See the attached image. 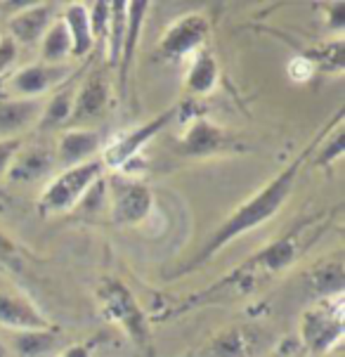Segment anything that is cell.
I'll list each match as a JSON object with an SVG mask.
<instances>
[{"mask_svg": "<svg viewBox=\"0 0 345 357\" xmlns=\"http://www.w3.org/2000/svg\"><path fill=\"white\" fill-rule=\"evenodd\" d=\"M300 161L302 159L293 161L291 166L277 175V178L272 180L265 190H260L251 202H246L244 206H241V208L229 218L227 222H222V227L215 232V237H210V241L206 244V249L201 251V256L194 260V265L208 260L225 244H229L232 239H237L239 234H244V232H248V229L263 225L265 220H270V218L282 208V204L286 202V197L291 195L296 175H298V168H300Z\"/></svg>", "mask_w": 345, "mask_h": 357, "instance_id": "6da1fadb", "label": "cell"}, {"mask_svg": "<svg viewBox=\"0 0 345 357\" xmlns=\"http://www.w3.org/2000/svg\"><path fill=\"white\" fill-rule=\"evenodd\" d=\"M102 168L105 163L98 159H90L86 163H78V166L66 168L62 175L52 180L50 187L45 190L43 204L45 211H52V213H62V211H69L86 197V192L100 180Z\"/></svg>", "mask_w": 345, "mask_h": 357, "instance_id": "7a4b0ae2", "label": "cell"}, {"mask_svg": "<svg viewBox=\"0 0 345 357\" xmlns=\"http://www.w3.org/2000/svg\"><path fill=\"white\" fill-rule=\"evenodd\" d=\"M98 296H100L102 310H105L109 319H114V322H118L123 326L132 341H137V343L147 341V322H144V314L140 312L132 294L123 284L116 280H107L100 287Z\"/></svg>", "mask_w": 345, "mask_h": 357, "instance_id": "3957f363", "label": "cell"}, {"mask_svg": "<svg viewBox=\"0 0 345 357\" xmlns=\"http://www.w3.org/2000/svg\"><path fill=\"white\" fill-rule=\"evenodd\" d=\"M175 114H178V109L171 107V109H166L163 114H159L156 119H151L144 126H140V128H132L130 132H125L121 140L114 142L112 147H107L105 156H102V163L114 166V168L123 166L125 161H130L132 156L140 152V149L151 140V137L159 135V132L166 128L168 123H171V119L175 116Z\"/></svg>", "mask_w": 345, "mask_h": 357, "instance_id": "277c9868", "label": "cell"}, {"mask_svg": "<svg viewBox=\"0 0 345 357\" xmlns=\"http://www.w3.org/2000/svg\"><path fill=\"white\" fill-rule=\"evenodd\" d=\"M208 33V24L201 15H187L178 24H173L161 40V52L166 57H183V54L197 50Z\"/></svg>", "mask_w": 345, "mask_h": 357, "instance_id": "5b68a950", "label": "cell"}, {"mask_svg": "<svg viewBox=\"0 0 345 357\" xmlns=\"http://www.w3.org/2000/svg\"><path fill=\"white\" fill-rule=\"evenodd\" d=\"M343 334V317H341V301L336 303L334 312H307L302 322V336L312 353H324L331 343L338 341Z\"/></svg>", "mask_w": 345, "mask_h": 357, "instance_id": "8992f818", "label": "cell"}, {"mask_svg": "<svg viewBox=\"0 0 345 357\" xmlns=\"http://www.w3.org/2000/svg\"><path fill=\"white\" fill-rule=\"evenodd\" d=\"M52 20V5L50 3H33L26 10L15 12V17H10V38L15 43H26L31 45L38 38H43L47 31V24Z\"/></svg>", "mask_w": 345, "mask_h": 357, "instance_id": "52a82bcc", "label": "cell"}, {"mask_svg": "<svg viewBox=\"0 0 345 357\" xmlns=\"http://www.w3.org/2000/svg\"><path fill=\"white\" fill-rule=\"evenodd\" d=\"M0 324L12 329H47V319L24 296L0 289Z\"/></svg>", "mask_w": 345, "mask_h": 357, "instance_id": "ba28073f", "label": "cell"}, {"mask_svg": "<svg viewBox=\"0 0 345 357\" xmlns=\"http://www.w3.org/2000/svg\"><path fill=\"white\" fill-rule=\"evenodd\" d=\"M43 112L38 100H10L0 102V140L17 137V132L26 130Z\"/></svg>", "mask_w": 345, "mask_h": 357, "instance_id": "9c48e42d", "label": "cell"}, {"mask_svg": "<svg viewBox=\"0 0 345 357\" xmlns=\"http://www.w3.org/2000/svg\"><path fill=\"white\" fill-rule=\"evenodd\" d=\"M102 137L98 130H66L59 140V163L66 168L78 166V163H86L90 161V156L100 149Z\"/></svg>", "mask_w": 345, "mask_h": 357, "instance_id": "30bf717a", "label": "cell"}, {"mask_svg": "<svg viewBox=\"0 0 345 357\" xmlns=\"http://www.w3.org/2000/svg\"><path fill=\"white\" fill-rule=\"evenodd\" d=\"M64 71L66 69L47 66V64L26 66V69L17 71V74L12 76V88H15V93L33 100L36 95H40V93H45V90H50L52 86H57L59 78H64Z\"/></svg>", "mask_w": 345, "mask_h": 357, "instance_id": "8fae6325", "label": "cell"}, {"mask_svg": "<svg viewBox=\"0 0 345 357\" xmlns=\"http://www.w3.org/2000/svg\"><path fill=\"white\" fill-rule=\"evenodd\" d=\"M149 211H151V192L140 183L125 185L116 195V202H114V218H116V222H123V225L140 222Z\"/></svg>", "mask_w": 345, "mask_h": 357, "instance_id": "7c38bea8", "label": "cell"}, {"mask_svg": "<svg viewBox=\"0 0 345 357\" xmlns=\"http://www.w3.org/2000/svg\"><path fill=\"white\" fill-rule=\"evenodd\" d=\"M109 100V86H107V78L100 74H93L83 83L81 93L74 98V109H71V116L76 121H88L95 119L105 112Z\"/></svg>", "mask_w": 345, "mask_h": 357, "instance_id": "4fadbf2b", "label": "cell"}, {"mask_svg": "<svg viewBox=\"0 0 345 357\" xmlns=\"http://www.w3.org/2000/svg\"><path fill=\"white\" fill-rule=\"evenodd\" d=\"M144 12H147V3H128V22H125V36H123V47H121V88H125L128 83V74L132 59H135L137 40H140Z\"/></svg>", "mask_w": 345, "mask_h": 357, "instance_id": "5bb4252c", "label": "cell"}, {"mask_svg": "<svg viewBox=\"0 0 345 357\" xmlns=\"http://www.w3.org/2000/svg\"><path fill=\"white\" fill-rule=\"evenodd\" d=\"M64 26L69 31L71 38V54L83 57L90 52V47L95 45V38L90 33V22H88V8L81 3H71L66 5V15H64Z\"/></svg>", "mask_w": 345, "mask_h": 357, "instance_id": "9a60e30c", "label": "cell"}, {"mask_svg": "<svg viewBox=\"0 0 345 357\" xmlns=\"http://www.w3.org/2000/svg\"><path fill=\"white\" fill-rule=\"evenodd\" d=\"M222 142H225V135H222V130L217 126L208 123V121H197L183 137L180 152L201 156V154L217 152L222 147Z\"/></svg>", "mask_w": 345, "mask_h": 357, "instance_id": "2e32d148", "label": "cell"}, {"mask_svg": "<svg viewBox=\"0 0 345 357\" xmlns=\"http://www.w3.org/2000/svg\"><path fill=\"white\" fill-rule=\"evenodd\" d=\"M52 168V154L47 149H29L10 166L8 178L12 183H33Z\"/></svg>", "mask_w": 345, "mask_h": 357, "instance_id": "e0dca14e", "label": "cell"}, {"mask_svg": "<svg viewBox=\"0 0 345 357\" xmlns=\"http://www.w3.org/2000/svg\"><path fill=\"white\" fill-rule=\"evenodd\" d=\"M57 346V336L47 329H29L17 331L12 336V348L20 357H43Z\"/></svg>", "mask_w": 345, "mask_h": 357, "instance_id": "ac0fdd59", "label": "cell"}, {"mask_svg": "<svg viewBox=\"0 0 345 357\" xmlns=\"http://www.w3.org/2000/svg\"><path fill=\"white\" fill-rule=\"evenodd\" d=\"M40 54H43V62L47 66H57L71 54V38H69V31H66L64 22H54L52 26H47Z\"/></svg>", "mask_w": 345, "mask_h": 357, "instance_id": "d6986e66", "label": "cell"}, {"mask_svg": "<svg viewBox=\"0 0 345 357\" xmlns=\"http://www.w3.org/2000/svg\"><path fill=\"white\" fill-rule=\"evenodd\" d=\"M217 78V64L208 52H199L190 74H187V88L194 93H208L215 86Z\"/></svg>", "mask_w": 345, "mask_h": 357, "instance_id": "ffe728a7", "label": "cell"}, {"mask_svg": "<svg viewBox=\"0 0 345 357\" xmlns=\"http://www.w3.org/2000/svg\"><path fill=\"white\" fill-rule=\"evenodd\" d=\"M125 22H128V3H112V22H109V62L118 64L123 47Z\"/></svg>", "mask_w": 345, "mask_h": 357, "instance_id": "44dd1931", "label": "cell"}, {"mask_svg": "<svg viewBox=\"0 0 345 357\" xmlns=\"http://www.w3.org/2000/svg\"><path fill=\"white\" fill-rule=\"evenodd\" d=\"M71 109H74V90H64V93H57L50 100V105L45 107V116L40 119V126L43 128H50V126H59L62 121L71 116Z\"/></svg>", "mask_w": 345, "mask_h": 357, "instance_id": "7402d4cb", "label": "cell"}, {"mask_svg": "<svg viewBox=\"0 0 345 357\" xmlns=\"http://www.w3.org/2000/svg\"><path fill=\"white\" fill-rule=\"evenodd\" d=\"M293 258H296L293 241L282 239V241H277V244H272L258 260H263L268 270H282V268H286V265H291Z\"/></svg>", "mask_w": 345, "mask_h": 357, "instance_id": "603a6c76", "label": "cell"}, {"mask_svg": "<svg viewBox=\"0 0 345 357\" xmlns=\"http://www.w3.org/2000/svg\"><path fill=\"white\" fill-rule=\"evenodd\" d=\"M90 33L95 40L109 38V22H112V3H93L90 5Z\"/></svg>", "mask_w": 345, "mask_h": 357, "instance_id": "cb8c5ba5", "label": "cell"}, {"mask_svg": "<svg viewBox=\"0 0 345 357\" xmlns=\"http://www.w3.org/2000/svg\"><path fill=\"white\" fill-rule=\"evenodd\" d=\"M317 289L322 294H341V289H343V268L341 265H331V268H326L322 275H317Z\"/></svg>", "mask_w": 345, "mask_h": 357, "instance_id": "d4e9b609", "label": "cell"}, {"mask_svg": "<svg viewBox=\"0 0 345 357\" xmlns=\"http://www.w3.org/2000/svg\"><path fill=\"white\" fill-rule=\"evenodd\" d=\"M22 147L20 137H10V140H0V178H5L12 166V159H15L17 149Z\"/></svg>", "mask_w": 345, "mask_h": 357, "instance_id": "484cf974", "label": "cell"}, {"mask_svg": "<svg viewBox=\"0 0 345 357\" xmlns=\"http://www.w3.org/2000/svg\"><path fill=\"white\" fill-rule=\"evenodd\" d=\"M17 57V43L10 38V36H5V38H0V74H3L8 66L15 62Z\"/></svg>", "mask_w": 345, "mask_h": 357, "instance_id": "4316f807", "label": "cell"}, {"mask_svg": "<svg viewBox=\"0 0 345 357\" xmlns=\"http://www.w3.org/2000/svg\"><path fill=\"white\" fill-rule=\"evenodd\" d=\"M289 76L293 81H307L312 76V64L307 62V57H296L291 64H289Z\"/></svg>", "mask_w": 345, "mask_h": 357, "instance_id": "83f0119b", "label": "cell"}, {"mask_svg": "<svg viewBox=\"0 0 345 357\" xmlns=\"http://www.w3.org/2000/svg\"><path fill=\"white\" fill-rule=\"evenodd\" d=\"M331 149H324L322 154V161H331L334 156H341L343 154V132H336V140L334 144H329Z\"/></svg>", "mask_w": 345, "mask_h": 357, "instance_id": "f1b7e54d", "label": "cell"}, {"mask_svg": "<svg viewBox=\"0 0 345 357\" xmlns=\"http://www.w3.org/2000/svg\"><path fill=\"white\" fill-rule=\"evenodd\" d=\"M12 256H15V244L5 237V234H0V260H12Z\"/></svg>", "mask_w": 345, "mask_h": 357, "instance_id": "f546056e", "label": "cell"}, {"mask_svg": "<svg viewBox=\"0 0 345 357\" xmlns=\"http://www.w3.org/2000/svg\"><path fill=\"white\" fill-rule=\"evenodd\" d=\"M62 357H90V353H88V348H83V346H71Z\"/></svg>", "mask_w": 345, "mask_h": 357, "instance_id": "4dcf8cb0", "label": "cell"}, {"mask_svg": "<svg viewBox=\"0 0 345 357\" xmlns=\"http://www.w3.org/2000/svg\"><path fill=\"white\" fill-rule=\"evenodd\" d=\"M0 357H5V346L0 343Z\"/></svg>", "mask_w": 345, "mask_h": 357, "instance_id": "1f68e13d", "label": "cell"}]
</instances>
